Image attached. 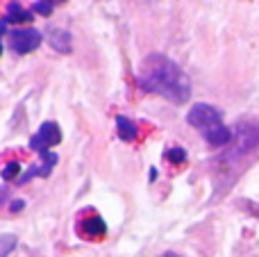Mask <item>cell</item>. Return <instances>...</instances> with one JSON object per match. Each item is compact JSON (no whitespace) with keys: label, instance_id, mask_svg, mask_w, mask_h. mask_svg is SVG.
I'll use <instances>...</instances> for the list:
<instances>
[{"label":"cell","instance_id":"6da1fadb","mask_svg":"<svg viewBox=\"0 0 259 257\" xmlns=\"http://www.w3.org/2000/svg\"><path fill=\"white\" fill-rule=\"evenodd\" d=\"M137 82L143 91L157 94L175 105H184L191 98V82H189L187 73L170 57L159 53H150L141 62Z\"/></svg>","mask_w":259,"mask_h":257},{"label":"cell","instance_id":"7a4b0ae2","mask_svg":"<svg viewBox=\"0 0 259 257\" xmlns=\"http://www.w3.org/2000/svg\"><path fill=\"white\" fill-rule=\"evenodd\" d=\"M187 123L191 127H196V130H200L202 135H207L209 130L223 125V114H221V109H216L214 105L196 103L191 109H189Z\"/></svg>","mask_w":259,"mask_h":257},{"label":"cell","instance_id":"3957f363","mask_svg":"<svg viewBox=\"0 0 259 257\" xmlns=\"http://www.w3.org/2000/svg\"><path fill=\"white\" fill-rule=\"evenodd\" d=\"M232 148H230L228 157L230 159H237L241 157V155L250 153L252 148L259 144V125H250V123H243V125H239L237 135L232 137Z\"/></svg>","mask_w":259,"mask_h":257},{"label":"cell","instance_id":"277c9868","mask_svg":"<svg viewBox=\"0 0 259 257\" xmlns=\"http://www.w3.org/2000/svg\"><path fill=\"white\" fill-rule=\"evenodd\" d=\"M41 32L34 27H21V30L9 32V48L16 55H27L32 50H36L41 46Z\"/></svg>","mask_w":259,"mask_h":257},{"label":"cell","instance_id":"5b68a950","mask_svg":"<svg viewBox=\"0 0 259 257\" xmlns=\"http://www.w3.org/2000/svg\"><path fill=\"white\" fill-rule=\"evenodd\" d=\"M62 141V130L55 121H46L44 125L36 130V135H32L30 139V148L36 150V153H46L50 150L53 146H57Z\"/></svg>","mask_w":259,"mask_h":257},{"label":"cell","instance_id":"8992f818","mask_svg":"<svg viewBox=\"0 0 259 257\" xmlns=\"http://www.w3.org/2000/svg\"><path fill=\"white\" fill-rule=\"evenodd\" d=\"M34 18V12L32 9H25L21 3H9L7 5V12H5V21L7 23H14V25H21V23H32Z\"/></svg>","mask_w":259,"mask_h":257},{"label":"cell","instance_id":"52a82bcc","mask_svg":"<svg viewBox=\"0 0 259 257\" xmlns=\"http://www.w3.org/2000/svg\"><path fill=\"white\" fill-rule=\"evenodd\" d=\"M80 232L84 237H89V239H100V237L107 235V226H105V221L98 214H94V217L84 219V221L80 223Z\"/></svg>","mask_w":259,"mask_h":257},{"label":"cell","instance_id":"ba28073f","mask_svg":"<svg viewBox=\"0 0 259 257\" xmlns=\"http://www.w3.org/2000/svg\"><path fill=\"white\" fill-rule=\"evenodd\" d=\"M205 137V141L209 146H214V148H223V146H228L230 141H232V130H230L228 125H219V127H214V130H209L207 135H202Z\"/></svg>","mask_w":259,"mask_h":257},{"label":"cell","instance_id":"9c48e42d","mask_svg":"<svg viewBox=\"0 0 259 257\" xmlns=\"http://www.w3.org/2000/svg\"><path fill=\"white\" fill-rule=\"evenodd\" d=\"M50 46H53L57 53H62V55L71 53V32L62 30V27L50 30Z\"/></svg>","mask_w":259,"mask_h":257},{"label":"cell","instance_id":"30bf717a","mask_svg":"<svg viewBox=\"0 0 259 257\" xmlns=\"http://www.w3.org/2000/svg\"><path fill=\"white\" fill-rule=\"evenodd\" d=\"M116 127H118V137H121L123 141H132V139H137V135H139V127H137V123L134 121H130L127 116H116Z\"/></svg>","mask_w":259,"mask_h":257},{"label":"cell","instance_id":"8fae6325","mask_svg":"<svg viewBox=\"0 0 259 257\" xmlns=\"http://www.w3.org/2000/svg\"><path fill=\"white\" fill-rule=\"evenodd\" d=\"M39 155H41V162L34 164L36 176H39V178H48L50 173H53L55 164H57V155L50 153V150H46V153H39Z\"/></svg>","mask_w":259,"mask_h":257},{"label":"cell","instance_id":"7c38bea8","mask_svg":"<svg viewBox=\"0 0 259 257\" xmlns=\"http://www.w3.org/2000/svg\"><path fill=\"white\" fill-rule=\"evenodd\" d=\"M16 244H18L16 235H0V257H7L16 248Z\"/></svg>","mask_w":259,"mask_h":257},{"label":"cell","instance_id":"4fadbf2b","mask_svg":"<svg viewBox=\"0 0 259 257\" xmlns=\"http://www.w3.org/2000/svg\"><path fill=\"white\" fill-rule=\"evenodd\" d=\"M53 7L55 5L50 3V0H36V3L32 5V12L41 14V16H50V14H53Z\"/></svg>","mask_w":259,"mask_h":257},{"label":"cell","instance_id":"5bb4252c","mask_svg":"<svg viewBox=\"0 0 259 257\" xmlns=\"http://www.w3.org/2000/svg\"><path fill=\"white\" fill-rule=\"evenodd\" d=\"M166 159H168V162H173V164H182L184 159H187V150L175 146V148L166 150Z\"/></svg>","mask_w":259,"mask_h":257},{"label":"cell","instance_id":"9a60e30c","mask_svg":"<svg viewBox=\"0 0 259 257\" xmlns=\"http://www.w3.org/2000/svg\"><path fill=\"white\" fill-rule=\"evenodd\" d=\"M18 171H21V164H18V162H9L7 166L3 168V173H0V176H3V180H12V178L18 176Z\"/></svg>","mask_w":259,"mask_h":257},{"label":"cell","instance_id":"2e32d148","mask_svg":"<svg viewBox=\"0 0 259 257\" xmlns=\"http://www.w3.org/2000/svg\"><path fill=\"white\" fill-rule=\"evenodd\" d=\"M5 32H7V21H5V18H0V39H3ZM0 55H3V41H0Z\"/></svg>","mask_w":259,"mask_h":257},{"label":"cell","instance_id":"e0dca14e","mask_svg":"<svg viewBox=\"0 0 259 257\" xmlns=\"http://www.w3.org/2000/svg\"><path fill=\"white\" fill-rule=\"evenodd\" d=\"M23 205H25V203H23V200H14V203L9 205V209H12V212H21V209H23Z\"/></svg>","mask_w":259,"mask_h":257},{"label":"cell","instance_id":"ac0fdd59","mask_svg":"<svg viewBox=\"0 0 259 257\" xmlns=\"http://www.w3.org/2000/svg\"><path fill=\"white\" fill-rule=\"evenodd\" d=\"M7 196H9L7 187H3V185H0V207H3V203H5V200H7Z\"/></svg>","mask_w":259,"mask_h":257},{"label":"cell","instance_id":"d6986e66","mask_svg":"<svg viewBox=\"0 0 259 257\" xmlns=\"http://www.w3.org/2000/svg\"><path fill=\"white\" fill-rule=\"evenodd\" d=\"M164 257H178V255H175V253H166Z\"/></svg>","mask_w":259,"mask_h":257},{"label":"cell","instance_id":"ffe728a7","mask_svg":"<svg viewBox=\"0 0 259 257\" xmlns=\"http://www.w3.org/2000/svg\"><path fill=\"white\" fill-rule=\"evenodd\" d=\"M50 3H53V5H55V3H66V0H50Z\"/></svg>","mask_w":259,"mask_h":257}]
</instances>
